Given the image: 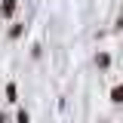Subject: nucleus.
Returning a JSON list of instances; mask_svg holds the SVG:
<instances>
[{"label":"nucleus","mask_w":123,"mask_h":123,"mask_svg":"<svg viewBox=\"0 0 123 123\" xmlns=\"http://www.w3.org/2000/svg\"><path fill=\"white\" fill-rule=\"evenodd\" d=\"M15 6H18V0H3V6H0V12L6 15V18H9V15L15 12Z\"/></svg>","instance_id":"nucleus-1"},{"label":"nucleus","mask_w":123,"mask_h":123,"mask_svg":"<svg viewBox=\"0 0 123 123\" xmlns=\"http://www.w3.org/2000/svg\"><path fill=\"white\" fill-rule=\"evenodd\" d=\"M111 102H117V105H123V83L111 89Z\"/></svg>","instance_id":"nucleus-2"},{"label":"nucleus","mask_w":123,"mask_h":123,"mask_svg":"<svg viewBox=\"0 0 123 123\" xmlns=\"http://www.w3.org/2000/svg\"><path fill=\"white\" fill-rule=\"evenodd\" d=\"M95 65H98V68H108V65H111V55H108V52H98V55H95Z\"/></svg>","instance_id":"nucleus-3"},{"label":"nucleus","mask_w":123,"mask_h":123,"mask_svg":"<svg viewBox=\"0 0 123 123\" xmlns=\"http://www.w3.org/2000/svg\"><path fill=\"white\" fill-rule=\"evenodd\" d=\"M6 98H9V102H18V89H15V83L6 86Z\"/></svg>","instance_id":"nucleus-4"},{"label":"nucleus","mask_w":123,"mask_h":123,"mask_svg":"<svg viewBox=\"0 0 123 123\" xmlns=\"http://www.w3.org/2000/svg\"><path fill=\"white\" fill-rule=\"evenodd\" d=\"M18 123H28V111H18Z\"/></svg>","instance_id":"nucleus-5"},{"label":"nucleus","mask_w":123,"mask_h":123,"mask_svg":"<svg viewBox=\"0 0 123 123\" xmlns=\"http://www.w3.org/2000/svg\"><path fill=\"white\" fill-rule=\"evenodd\" d=\"M0 123H6V117H3V111H0Z\"/></svg>","instance_id":"nucleus-6"}]
</instances>
